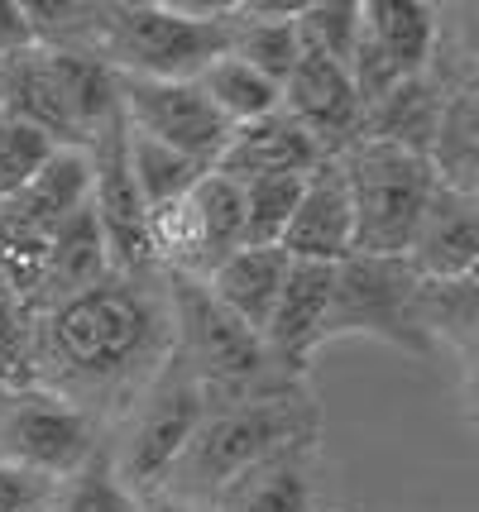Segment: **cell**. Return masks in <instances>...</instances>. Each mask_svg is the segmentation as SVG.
I'll list each match as a JSON object with an SVG mask.
<instances>
[{
    "label": "cell",
    "mask_w": 479,
    "mask_h": 512,
    "mask_svg": "<svg viewBox=\"0 0 479 512\" xmlns=\"http://www.w3.org/2000/svg\"><path fill=\"white\" fill-rule=\"evenodd\" d=\"M173 355L163 273H106L34 312V388L87 417L130 412Z\"/></svg>",
    "instance_id": "obj_1"
},
{
    "label": "cell",
    "mask_w": 479,
    "mask_h": 512,
    "mask_svg": "<svg viewBox=\"0 0 479 512\" xmlns=\"http://www.w3.org/2000/svg\"><path fill=\"white\" fill-rule=\"evenodd\" d=\"M163 288L173 316V359L202 383L206 407H235L302 388V379L269 355L264 335L250 331L240 316H230L206 292L202 278L163 273Z\"/></svg>",
    "instance_id": "obj_2"
},
{
    "label": "cell",
    "mask_w": 479,
    "mask_h": 512,
    "mask_svg": "<svg viewBox=\"0 0 479 512\" xmlns=\"http://www.w3.org/2000/svg\"><path fill=\"white\" fill-rule=\"evenodd\" d=\"M235 10H183V5H92L87 44L120 77H154V82H192L206 63L230 53Z\"/></svg>",
    "instance_id": "obj_3"
},
{
    "label": "cell",
    "mask_w": 479,
    "mask_h": 512,
    "mask_svg": "<svg viewBox=\"0 0 479 512\" xmlns=\"http://www.w3.org/2000/svg\"><path fill=\"white\" fill-rule=\"evenodd\" d=\"M317 436L321 417L302 388L278 393V398L235 402V407H206L197 436L187 441L178 465L168 469L159 493L211 508V498L226 489L235 474H245L264 455L293 446V441H317Z\"/></svg>",
    "instance_id": "obj_4"
},
{
    "label": "cell",
    "mask_w": 479,
    "mask_h": 512,
    "mask_svg": "<svg viewBox=\"0 0 479 512\" xmlns=\"http://www.w3.org/2000/svg\"><path fill=\"white\" fill-rule=\"evenodd\" d=\"M336 158H341L345 187H350L355 254L403 259L412 245V230L441 182L436 163L403 144H384V139H355Z\"/></svg>",
    "instance_id": "obj_5"
},
{
    "label": "cell",
    "mask_w": 479,
    "mask_h": 512,
    "mask_svg": "<svg viewBox=\"0 0 479 512\" xmlns=\"http://www.w3.org/2000/svg\"><path fill=\"white\" fill-rule=\"evenodd\" d=\"M417 288L422 278L412 273L408 259H369V254L341 259L331 278L321 345L365 335V340L398 345L408 355H432V340L422 335V321H417Z\"/></svg>",
    "instance_id": "obj_6"
},
{
    "label": "cell",
    "mask_w": 479,
    "mask_h": 512,
    "mask_svg": "<svg viewBox=\"0 0 479 512\" xmlns=\"http://www.w3.org/2000/svg\"><path fill=\"white\" fill-rule=\"evenodd\" d=\"M202 417H206L202 383L168 355L159 379L149 383L139 393V402L130 407V422L120 431V446L111 450V465L120 474V484L130 493H139V498L159 493L168 469L178 465L187 441L197 436Z\"/></svg>",
    "instance_id": "obj_7"
},
{
    "label": "cell",
    "mask_w": 479,
    "mask_h": 512,
    "mask_svg": "<svg viewBox=\"0 0 479 512\" xmlns=\"http://www.w3.org/2000/svg\"><path fill=\"white\" fill-rule=\"evenodd\" d=\"M149 240L163 273L183 278H211V268L226 264L245 245V201L240 182L206 173L187 197L149 216Z\"/></svg>",
    "instance_id": "obj_8"
},
{
    "label": "cell",
    "mask_w": 479,
    "mask_h": 512,
    "mask_svg": "<svg viewBox=\"0 0 479 512\" xmlns=\"http://www.w3.org/2000/svg\"><path fill=\"white\" fill-rule=\"evenodd\" d=\"M96 455V422L48 388H20L0 402V460L68 479Z\"/></svg>",
    "instance_id": "obj_9"
},
{
    "label": "cell",
    "mask_w": 479,
    "mask_h": 512,
    "mask_svg": "<svg viewBox=\"0 0 479 512\" xmlns=\"http://www.w3.org/2000/svg\"><path fill=\"white\" fill-rule=\"evenodd\" d=\"M87 163H92V211L96 225H101V240H106L111 273H159L154 240H149V211L139 201L135 178H130V158H125V120H120V111L92 134Z\"/></svg>",
    "instance_id": "obj_10"
},
{
    "label": "cell",
    "mask_w": 479,
    "mask_h": 512,
    "mask_svg": "<svg viewBox=\"0 0 479 512\" xmlns=\"http://www.w3.org/2000/svg\"><path fill=\"white\" fill-rule=\"evenodd\" d=\"M115 106L120 120L144 139H159L178 154L211 168L230 139V125L211 111L197 82H154V77H120L115 72Z\"/></svg>",
    "instance_id": "obj_11"
},
{
    "label": "cell",
    "mask_w": 479,
    "mask_h": 512,
    "mask_svg": "<svg viewBox=\"0 0 479 512\" xmlns=\"http://www.w3.org/2000/svg\"><path fill=\"white\" fill-rule=\"evenodd\" d=\"M278 111L293 115L326 154L350 149L360 139V125H365V106L355 96L350 72L331 58H321V53H297L288 82L278 87Z\"/></svg>",
    "instance_id": "obj_12"
},
{
    "label": "cell",
    "mask_w": 479,
    "mask_h": 512,
    "mask_svg": "<svg viewBox=\"0 0 479 512\" xmlns=\"http://www.w3.org/2000/svg\"><path fill=\"white\" fill-rule=\"evenodd\" d=\"M422 283H456L475 278L479 264V197L475 187L436 182L422 221L412 230V245L403 254Z\"/></svg>",
    "instance_id": "obj_13"
},
{
    "label": "cell",
    "mask_w": 479,
    "mask_h": 512,
    "mask_svg": "<svg viewBox=\"0 0 479 512\" xmlns=\"http://www.w3.org/2000/svg\"><path fill=\"white\" fill-rule=\"evenodd\" d=\"M278 249L288 259H307V264H341L355 254V216H350V187H345L341 158L326 154L302 178L293 221L283 230Z\"/></svg>",
    "instance_id": "obj_14"
},
{
    "label": "cell",
    "mask_w": 479,
    "mask_h": 512,
    "mask_svg": "<svg viewBox=\"0 0 479 512\" xmlns=\"http://www.w3.org/2000/svg\"><path fill=\"white\" fill-rule=\"evenodd\" d=\"M317 441H293V446L264 455L259 465L235 474L226 489L211 498L206 512H321Z\"/></svg>",
    "instance_id": "obj_15"
},
{
    "label": "cell",
    "mask_w": 479,
    "mask_h": 512,
    "mask_svg": "<svg viewBox=\"0 0 479 512\" xmlns=\"http://www.w3.org/2000/svg\"><path fill=\"white\" fill-rule=\"evenodd\" d=\"M331 278L336 264H307V259H288L283 288L269 321H264V345L269 355L288 369V374H307V359L321 350V326H326V307H331Z\"/></svg>",
    "instance_id": "obj_16"
},
{
    "label": "cell",
    "mask_w": 479,
    "mask_h": 512,
    "mask_svg": "<svg viewBox=\"0 0 479 512\" xmlns=\"http://www.w3.org/2000/svg\"><path fill=\"white\" fill-rule=\"evenodd\" d=\"M326 149L312 134L297 125L288 111L259 115L250 125H235L226 139L221 158L211 163V173H221L230 182H259V178H288V173H312Z\"/></svg>",
    "instance_id": "obj_17"
},
{
    "label": "cell",
    "mask_w": 479,
    "mask_h": 512,
    "mask_svg": "<svg viewBox=\"0 0 479 512\" xmlns=\"http://www.w3.org/2000/svg\"><path fill=\"white\" fill-rule=\"evenodd\" d=\"M106 273H111V259H106V240H101V225H96L92 197H87V206H77L68 221L53 230V240H48V259H44V278H39L34 312L63 302L72 292L92 288Z\"/></svg>",
    "instance_id": "obj_18"
},
{
    "label": "cell",
    "mask_w": 479,
    "mask_h": 512,
    "mask_svg": "<svg viewBox=\"0 0 479 512\" xmlns=\"http://www.w3.org/2000/svg\"><path fill=\"white\" fill-rule=\"evenodd\" d=\"M283 273H288V254L278 245H240L202 283L230 316H240L250 331L264 335V321H269L278 288H283Z\"/></svg>",
    "instance_id": "obj_19"
},
{
    "label": "cell",
    "mask_w": 479,
    "mask_h": 512,
    "mask_svg": "<svg viewBox=\"0 0 479 512\" xmlns=\"http://www.w3.org/2000/svg\"><path fill=\"white\" fill-rule=\"evenodd\" d=\"M365 10V39L379 48L403 82L422 77L427 63L436 58V10L417 5V0H369Z\"/></svg>",
    "instance_id": "obj_20"
},
{
    "label": "cell",
    "mask_w": 479,
    "mask_h": 512,
    "mask_svg": "<svg viewBox=\"0 0 479 512\" xmlns=\"http://www.w3.org/2000/svg\"><path fill=\"white\" fill-rule=\"evenodd\" d=\"M235 10V34H230V58L250 63L259 77H269L274 87L288 82L297 53V5H230Z\"/></svg>",
    "instance_id": "obj_21"
},
{
    "label": "cell",
    "mask_w": 479,
    "mask_h": 512,
    "mask_svg": "<svg viewBox=\"0 0 479 512\" xmlns=\"http://www.w3.org/2000/svg\"><path fill=\"white\" fill-rule=\"evenodd\" d=\"M125 158H130V178H135V192L149 216L163 211V206H173L178 197H187V192L211 173L197 158L178 154V149H168L159 139H144V134H135L130 125H125Z\"/></svg>",
    "instance_id": "obj_22"
},
{
    "label": "cell",
    "mask_w": 479,
    "mask_h": 512,
    "mask_svg": "<svg viewBox=\"0 0 479 512\" xmlns=\"http://www.w3.org/2000/svg\"><path fill=\"white\" fill-rule=\"evenodd\" d=\"M192 82L202 87V96L211 101V111L221 115L230 130H235V125H250V120H259V115L278 111V87L274 82L259 77L250 63L230 58V53H221L216 63H206Z\"/></svg>",
    "instance_id": "obj_23"
},
{
    "label": "cell",
    "mask_w": 479,
    "mask_h": 512,
    "mask_svg": "<svg viewBox=\"0 0 479 512\" xmlns=\"http://www.w3.org/2000/svg\"><path fill=\"white\" fill-rule=\"evenodd\" d=\"M48 512H139V493L120 484V474L111 465V450H96L87 465L58 479L53 508Z\"/></svg>",
    "instance_id": "obj_24"
},
{
    "label": "cell",
    "mask_w": 479,
    "mask_h": 512,
    "mask_svg": "<svg viewBox=\"0 0 479 512\" xmlns=\"http://www.w3.org/2000/svg\"><path fill=\"white\" fill-rule=\"evenodd\" d=\"M297 44L302 53H321L331 63L350 67L355 58V44H360V29H365V10L360 5H345V0H331V5H297Z\"/></svg>",
    "instance_id": "obj_25"
},
{
    "label": "cell",
    "mask_w": 479,
    "mask_h": 512,
    "mask_svg": "<svg viewBox=\"0 0 479 512\" xmlns=\"http://www.w3.org/2000/svg\"><path fill=\"white\" fill-rule=\"evenodd\" d=\"M307 173H288V178H259L240 187L245 201V245H278L283 230L293 221L297 192H302Z\"/></svg>",
    "instance_id": "obj_26"
},
{
    "label": "cell",
    "mask_w": 479,
    "mask_h": 512,
    "mask_svg": "<svg viewBox=\"0 0 479 512\" xmlns=\"http://www.w3.org/2000/svg\"><path fill=\"white\" fill-rule=\"evenodd\" d=\"M0 383L10 393L34 388V312L5 278H0Z\"/></svg>",
    "instance_id": "obj_27"
},
{
    "label": "cell",
    "mask_w": 479,
    "mask_h": 512,
    "mask_svg": "<svg viewBox=\"0 0 479 512\" xmlns=\"http://www.w3.org/2000/svg\"><path fill=\"white\" fill-rule=\"evenodd\" d=\"M58 149H63V144H53L39 125L15 120V115H0V197L20 192L24 182L34 178Z\"/></svg>",
    "instance_id": "obj_28"
},
{
    "label": "cell",
    "mask_w": 479,
    "mask_h": 512,
    "mask_svg": "<svg viewBox=\"0 0 479 512\" xmlns=\"http://www.w3.org/2000/svg\"><path fill=\"white\" fill-rule=\"evenodd\" d=\"M53 493H58V479L0 460V512H48Z\"/></svg>",
    "instance_id": "obj_29"
},
{
    "label": "cell",
    "mask_w": 479,
    "mask_h": 512,
    "mask_svg": "<svg viewBox=\"0 0 479 512\" xmlns=\"http://www.w3.org/2000/svg\"><path fill=\"white\" fill-rule=\"evenodd\" d=\"M34 24L24 15V5H5L0 0V58H10V53H20V48H34Z\"/></svg>",
    "instance_id": "obj_30"
},
{
    "label": "cell",
    "mask_w": 479,
    "mask_h": 512,
    "mask_svg": "<svg viewBox=\"0 0 479 512\" xmlns=\"http://www.w3.org/2000/svg\"><path fill=\"white\" fill-rule=\"evenodd\" d=\"M139 512H206V508L183 503V498H168V493H149V498H139Z\"/></svg>",
    "instance_id": "obj_31"
},
{
    "label": "cell",
    "mask_w": 479,
    "mask_h": 512,
    "mask_svg": "<svg viewBox=\"0 0 479 512\" xmlns=\"http://www.w3.org/2000/svg\"><path fill=\"white\" fill-rule=\"evenodd\" d=\"M5 398H10V388H5V383H0V402H5Z\"/></svg>",
    "instance_id": "obj_32"
},
{
    "label": "cell",
    "mask_w": 479,
    "mask_h": 512,
    "mask_svg": "<svg viewBox=\"0 0 479 512\" xmlns=\"http://www.w3.org/2000/svg\"><path fill=\"white\" fill-rule=\"evenodd\" d=\"M321 512H336V508H321Z\"/></svg>",
    "instance_id": "obj_33"
}]
</instances>
